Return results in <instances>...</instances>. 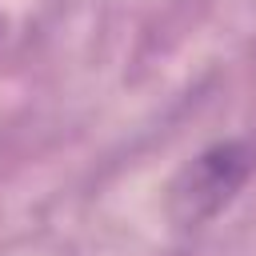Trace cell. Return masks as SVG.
I'll list each match as a JSON object with an SVG mask.
<instances>
[{
	"label": "cell",
	"instance_id": "1",
	"mask_svg": "<svg viewBox=\"0 0 256 256\" xmlns=\"http://www.w3.org/2000/svg\"><path fill=\"white\" fill-rule=\"evenodd\" d=\"M252 152L244 140H216L196 152L168 184V216L180 228H200L216 220L248 184Z\"/></svg>",
	"mask_w": 256,
	"mask_h": 256
},
{
	"label": "cell",
	"instance_id": "2",
	"mask_svg": "<svg viewBox=\"0 0 256 256\" xmlns=\"http://www.w3.org/2000/svg\"><path fill=\"white\" fill-rule=\"evenodd\" d=\"M4 28H8V20H4V16H0V40H4Z\"/></svg>",
	"mask_w": 256,
	"mask_h": 256
}]
</instances>
